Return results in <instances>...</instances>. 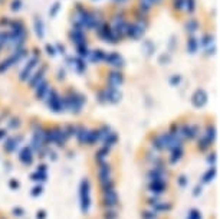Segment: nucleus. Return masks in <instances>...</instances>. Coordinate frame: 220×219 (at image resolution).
Here are the masks:
<instances>
[{
    "mask_svg": "<svg viewBox=\"0 0 220 219\" xmlns=\"http://www.w3.org/2000/svg\"><path fill=\"white\" fill-rule=\"evenodd\" d=\"M58 78H59V79H63V78H65V71H63V69H59V72H58Z\"/></svg>",
    "mask_w": 220,
    "mask_h": 219,
    "instance_id": "50",
    "label": "nucleus"
},
{
    "mask_svg": "<svg viewBox=\"0 0 220 219\" xmlns=\"http://www.w3.org/2000/svg\"><path fill=\"white\" fill-rule=\"evenodd\" d=\"M99 140H101V133H99V130H89L86 144L92 146V144H95L97 141H99Z\"/></svg>",
    "mask_w": 220,
    "mask_h": 219,
    "instance_id": "19",
    "label": "nucleus"
},
{
    "mask_svg": "<svg viewBox=\"0 0 220 219\" xmlns=\"http://www.w3.org/2000/svg\"><path fill=\"white\" fill-rule=\"evenodd\" d=\"M199 43H201V46H209L210 43H213V38H211L210 35H204L203 38H201V42H199Z\"/></svg>",
    "mask_w": 220,
    "mask_h": 219,
    "instance_id": "35",
    "label": "nucleus"
},
{
    "mask_svg": "<svg viewBox=\"0 0 220 219\" xmlns=\"http://www.w3.org/2000/svg\"><path fill=\"white\" fill-rule=\"evenodd\" d=\"M111 173H112V169H111V164L107 162L99 163L98 166V179L99 182H105L108 179H111Z\"/></svg>",
    "mask_w": 220,
    "mask_h": 219,
    "instance_id": "7",
    "label": "nucleus"
},
{
    "mask_svg": "<svg viewBox=\"0 0 220 219\" xmlns=\"http://www.w3.org/2000/svg\"><path fill=\"white\" fill-rule=\"evenodd\" d=\"M46 51H47V53H49V55H52V56H53V55L56 53L55 48H53V46H51V45H47V46H46Z\"/></svg>",
    "mask_w": 220,
    "mask_h": 219,
    "instance_id": "46",
    "label": "nucleus"
},
{
    "mask_svg": "<svg viewBox=\"0 0 220 219\" xmlns=\"http://www.w3.org/2000/svg\"><path fill=\"white\" fill-rule=\"evenodd\" d=\"M76 49H78V53H79V56H88V55H89V51H88V46H86V43L78 45V46H76Z\"/></svg>",
    "mask_w": 220,
    "mask_h": 219,
    "instance_id": "33",
    "label": "nucleus"
},
{
    "mask_svg": "<svg viewBox=\"0 0 220 219\" xmlns=\"http://www.w3.org/2000/svg\"><path fill=\"white\" fill-rule=\"evenodd\" d=\"M10 187H12V189H17V187H19V182L17 180H10Z\"/></svg>",
    "mask_w": 220,
    "mask_h": 219,
    "instance_id": "48",
    "label": "nucleus"
},
{
    "mask_svg": "<svg viewBox=\"0 0 220 219\" xmlns=\"http://www.w3.org/2000/svg\"><path fill=\"white\" fill-rule=\"evenodd\" d=\"M214 176H216V169L214 167H210V169L203 175V182H204V183H209V182H211L214 179Z\"/></svg>",
    "mask_w": 220,
    "mask_h": 219,
    "instance_id": "25",
    "label": "nucleus"
},
{
    "mask_svg": "<svg viewBox=\"0 0 220 219\" xmlns=\"http://www.w3.org/2000/svg\"><path fill=\"white\" fill-rule=\"evenodd\" d=\"M88 134H89V130L84 125H78V130H76V138L81 144H86V140H88Z\"/></svg>",
    "mask_w": 220,
    "mask_h": 219,
    "instance_id": "16",
    "label": "nucleus"
},
{
    "mask_svg": "<svg viewBox=\"0 0 220 219\" xmlns=\"http://www.w3.org/2000/svg\"><path fill=\"white\" fill-rule=\"evenodd\" d=\"M207 101V95L203 90H197L192 97V102L194 107H203Z\"/></svg>",
    "mask_w": 220,
    "mask_h": 219,
    "instance_id": "8",
    "label": "nucleus"
},
{
    "mask_svg": "<svg viewBox=\"0 0 220 219\" xmlns=\"http://www.w3.org/2000/svg\"><path fill=\"white\" fill-rule=\"evenodd\" d=\"M151 209L155 210L157 213H161V212H170L173 209V203L171 202H165V200H160L158 203H155L154 206H151Z\"/></svg>",
    "mask_w": 220,
    "mask_h": 219,
    "instance_id": "13",
    "label": "nucleus"
},
{
    "mask_svg": "<svg viewBox=\"0 0 220 219\" xmlns=\"http://www.w3.org/2000/svg\"><path fill=\"white\" fill-rule=\"evenodd\" d=\"M180 81H181V78H180V76H177V75H174V76H171V78H170V84H171V85H178V84H180Z\"/></svg>",
    "mask_w": 220,
    "mask_h": 219,
    "instance_id": "40",
    "label": "nucleus"
},
{
    "mask_svg": "<svg viewBox=\"0 0 220 219\" xmlns=\"http://www.w3.org/2000/svg\"><path fill=\"white\" fill-rule=\"evenodd\" d=\"M199 45H200V43L197 42L196 39L190 38V39H188V42H187V48H188V51H190L192 53H194L197 51V48H199Z\"/></svg>",
    "mask_w": 220,
    "mask_h": 219,
    "instance_id": "30",
    "label": "nucleus"
},
{
    "mask_svg": "<svg viewBox=\"0 0 220 219\" xmlns=\"http://www.w3.org/2000/svg\"><path fill=\"white\" fill-rule=\"evenodd\" d=\"M22 140H23V137H22V136H19L17 138L10 137V138H7V140H6V143H5V146H3V147H5V150L7 153H13L14 150L17 148V146H19V143L22 141Z\"/></svg>",
    "mask_w": 220,
    "mask_h": 219,
    "instance_id": "11",
    "label": "nucleus"
},
{
    "mask_svg": "<svg viewBox=\"0 0 220 219\" xmlns=\"http://www.w3.org/2000/svg\"><path fill=\"white\" fill-rule=\"evenodd\" d=\"M187 13H193L196 9V0H184V6H183Z\"/></svg>",
    "mask_w": 220,
    "mask_h": 219,
    "instance_id": "27",
    "label": "nucleus"
},
{
    "mask_svg": "<svg viewBox=\"0 0 220 219\" xmlns=\"http://www.w3.org/2000/svg\"><path fill=\"white\" fill-rule=\"evenodd\" d=\"M30 177H32L33 182H45L47 175L46 173H40V171H35V173H32V176Z\"/></svg>",
    "mask_w": 220,
    "mask_h": 219,
    "instance_id": "29",
    "label": "nucleus"
},
{
    "mask_svg": "<svg viewBox=\"0 0 220 219\" xmlns=\"http://www.w3.org/2000/svg\"><path fill=\"white\" fill-rule=\"evenodd\" d=\"M104 141V147H107V148H111L114 146V144H117V141H118V136L114 131H111V133L108 134L107 137L102 140Z\"/></svg>",
    "mask_w": 220,
    "mask_h": 219,
    "instance_id": "17",
    "label": "nucleus"
},
{
    "mask_svg": "<svg viewBox=\"0 0 220 219\" xmlns=\"http://www.w3.org/2000/svg\"><path fill=\"white\" fill-rule=\"evenodd\" d=\"M7 127H9L10 130H16L20 127V120L16 118V117H13V118H10L9 121H7Z\"/></svg>",
    "mask_w": 220,
    "mask_h": 219,
    "instance_id": "32",
    "label": "nucleus"
},
{
    "mask_svg": "<svg viewBox=\"0 0 220 219\" xmlns=\"http://www.w3.org/2000/svg\"><path fill=\"white\" fill-rule=\"evenodd\" d=\"M101 187H102V192L112 190V189H115V180L111 177V179H108L105 182H101Z\"/></svg>",
    "mask_w": 220,
    "mask_h": 219,
    "instance_id": "23",
    "label": "nucleus"
},
{
    "mask_svg": "<svg viewBox=\"0 0 220 219\" xmlns=\"http://www.w3.org/2000/svg\"><path fill=\"white\" fill-rule=\"evenodd\" d=\"M207 163L209 164H214L216 163V154L213 153V154H209V157H207Z\"/></svg>",
    "mask_w": 220,
    "mask_h": 219,
    "instance_id": "44",
    "label": "nucleus"
},
{
    "mask_svg": "<svg viewBox=\"0 0 220 219\" xmlns=\"http://www.w3.org/2000/svg\"><path fill=\"white\" fill-rule=\"evenodd\" d=\"M153 148H154L155 152H163V150H165L163 146V141H161V138H160V134H157V136H154V138H153Z\"/></svg>",
    "mask_w": 220,
    "mask_h": 219,
    "instance_id": "22",
    "label": "nucleus"
},
{
    "mask_svg": "<svg viewBox=\"0 0 220 219\" xmlns=\"http://www.w3.org/2000/svg\"><path fill=\"white\" fill-rule=\"evenodd\" d=\"M142 33H144V30L138 28L137 23H127V28H125V35L127 36L137 39V38H140Z\"/></svg>",
    "mask_w": 220,
    "mask_h": 219,
    "instance_id": "9",
    "label": "nucleus"
},
{
    "mask_svg": "<svg viewBox=\"0 0 220 219\" xmlns=\"http://www.w3.org/2000/svg\"><path fill=\"white\" fill-rule=\"evenodd\" d=\"M36 171H40V173H46L47 171V166L46 164H40V166H38V170Z\"/></svg>",
    "mask_w": 220,
    "mask_h": 219,
    "instance_id": "47",
    "label": "nucleus"
},
{
    "mask_svg": "<svg viewBox=\"0 0 220 219\" xmlns=\"http://www.w3.org/2000/svg\"><path fill=\"white\" fill-rule=\"evenodd\" d=\"M105 61H107L108 65H114V67H122L124 65V61H122V58L118 55V53L115 52H111L108 53V55H105V58H104Z\"/></svg>",
    "mask_w": 220,
    "mask_h": 219,
    "instance_id": "10",
    "label": "nucleus"
},
{
    "mask_svg": "<svg viewBox=\"0 0 220 219\" xmlns=\"http://www.w3.org/2000/svg\"><path fill=\"white\" fill-rule=\"evenodd\" d=\"M42 186H35L33 187V190H32V196H39L40 193H42Z\"/></svg>",
    "mask_w": 220,
    "mask_h": 219,
    "instance_id": "41",
    "label": "nucleus"
},
{
    "mask_svg": "<svg viewBox=\"0 0 220 219\" xmlns=\"http://www.w3.org/2000/svg\"><path fill=\"white\" fill-rule=\"evenodd\" d=\"M210 144H211L210 140H209L207 137H204V136L201 134L200 138H199V148H200L201 152H203V150H206V148L210 147Z\"/></svg>",
    "mask_w": 220,
    "mask_h": 219,
    "instance_id": "24",
    "label": "nucleus"
},
{
    "mask_svg": "<svg viewBox=\"0 0 220 219\" xmlns=\"http://www.w3.org/2000/svg\"><path fill=\"white\" fill-rule=\"evenodd\" d=\"M183 6H184V0H174V9H183Z\"/></svg>",
    "mask_w": 220,
    "mask_h": 219,
    "instance_id": "42",
    "label": "nucleus"
},
{
    "mask_svg": "<svg viewBox=\"0 0 220 219\" xmlns=\"http://www.w3.org/2000/svg\"><path fill=\"white\" fill-rule=\"evenodd\" d=\"M19 159H20V162L23 163V164H32V162H33V153H32V150H30V147L22 148Z\"/></svg>",
    "mask_w": 220,
    "mask_h": 219,
    "instance_id": "15",
    "label": "nucleus"
},
{
    "mask_svg": "<svg viewBox=\"0 0 220 219\" xmlns=\"http://www.w3.org/2000/svg\"><path fill=\"white\" fill-rule=\"evenodd\" d=\"M20 5H22V3H20V0H14L13 3H12V9H13V10H19L20 9Z\"/></svg>",
    "mask_w": 220,
    "mask_h": 219,
    "instance_id": "45",
    "label": "nucleus"
},
{
    "mask_svg": "<svg viewBox=\"0 0 220 219\" xmlns=\"http://www.w3.org/2000/svg\"><path fill=\"white\" fill-rule=\"evenodd\" d=\"M12 212H13L14 216H22V215H23V209H22V208H14Z\"/></svg>",
    "mask_w": 220,
    "mask_h": 219,
    "instance_id": "43",
    "label": "nucleus"
},
{
    "mask_svg": "<svg viewBox=\"0 0 220 219\" xmlns=\"http://www.w3.org/2000/svg\"><path fill=\"white\" fill-rule=\"evenodd\" d=\"M158 215L160 213H157L155 210L150 209V210H145V212H142V213H141V218H142V219H158Z\"/></svg>",
    "mask_w": 220,
    "mask_h": 219,
    "instance_id": "28",
    "label": "nucleus"
},
{
    "mask_svg": "<svg viewBox=\"0 0 220 219\" xmlns=\"http://www.w3.org/2000/svg\"><path fill=\"white\" fill-rule=\"evenodd\" d=\"M169 175V171L164 167H151L147 173L148 182H165V177Z\"/></svg>",
    "mask_w": 220,
    "mask_h": 219,
    "instance_id": "3",
    "label": "nucleus"
},
{
    "mask_svg": "<svg viewBox=\"0 0 220 219\" xmlns=\"http://www.w3.org/2000/svg\"><path fill=\"white\" fill-rule=\"evenodd\" d=\"M183 154H184V152H183V147H181V146H180V147H174V148H171L170 163H177L178 160H181Z\"/></svg>",
    "mask_w": 220,
    "mask_h": 219,
    "instance_id": "18",
    "label": "nucleus"
},
{
    "mask_svg": "<svg viewBox=\"0 0 220 219\" xmlns=\"http://www.w3.org/2000/svg\"><path fill=\"white\" fill-rule=\"evenodd\" d=\"M88 56H91V61L94 62H101L105 58V52L101 51V49H97V51H92V52H89Z\"/></svg>",
    "mask_w": 220,
    "mask_h": 219,
    "instance_id": "21",
    "label": "nucleus"
},
{
    "mask_svg": "<svg viewBox=\"0 0 220 219\" xmlns=\"http://www.w3.org/2000/svg\"><path fill=\"white\" fill-rule=\"evenodd\" d=\"M203 136H204V137H207L210 141H213V140H214V137H216V127H214V125H211V124H210V125H207L206 133L203 134Z\"/></svg>",
    "mask_w": 220,
    "mask_h": 219,
    "instance_id": "26",
    "label": "nucleus"
},
{
    "mask_svg": "<svg viewBox=\"0 0 220 219\" xmlns=\"http://www.w3.org/2000/svg\"><path fill=\"white\" fill-rule=\"evenodd\" d=\"M102 205L108 209H114L119 205V198H118V193L115 189L102 192Z\"/></svg>",
    "mask_w": 220,
    "mask_h": 219,
    "instance_id": "1",
    "label": "nucleus"
},
{
    "mask_svg": "<svg viewBox=\"0 0 220 219\" xmlns=\"http://www.w3.org/2000/svg\"><path fill=\"white\" fill-rule=\"evenodd\" d=\"M197 28H199V22L196 19H188V22L186 23V29L188 32H194Z\"/></svg>",
    "mask_w": 220,
    "mask_h": 219,
    "instance_id": "31",
    "label": "nucleus"
},
{
    "mask_svg": "<svg viewBox=\"0 0 220 219\" xmlns=\"http://www.w3.org/2000/svg\"><path fill=\"white\" fill-rule=\"evenodd\" d=\"M165 189H167V183L165 182H148L150 195L161 196L163 193H165Z\"/></svg>",
    "mask_w": 220,
    "mask_h": 219,
    "instance_id": "6",
    "label": "nucleus"
},
{
    "mask_svg": "<svg viewBox=\"0 0 220 219\" xmlns=\"http://www.w3.org/2000/svg\"><path fill=\"white\" fill-rule=\"evenodd\" d=\"M35 26H36V32H38V35L42 38L43 36V26H42V22L39 19H36L35 20Z\"/></svg>",
    "mask_w": 220,
    "mask_h": 219,
    "instance_id": "36",
    "label": "nucleus"
},
{
    "mask_svg": "<svg viewBox=\"0 0 220 219\" xmlns=\"http://www.w3.org/2000/svg\"><path fill=\"white\" fill-rule=\"evenodd\" d=\"M108 154H109V148L101 147L98 152L95 153V160H97V162H98V164H99V163H102V162H105V160H107Z\"/></svg>",
    "mask_w": 220,
    "mask_h": 219,
    "instance_id": "20",
    "label": "nucleus"
},
{
    "mask_svg": "<svg viewBox=\"0 0 220 219\" xmlns=\"http://www.w3.org/2000/svg\"><path fill=\"white\" fill-rule=\"evenodd\" d=\"M200 190H201V187H196V189H194V195H199Z\"/></svg>",
    "mask_w": 220,
    "mask_h": 219,
    "instance_id": "53",
    "label": "nucleus"
},
{
    "mask_svg": "<svg viewBox=\"0 0 220 219\" xmlns=\"http://www.w3.org/2000/svg\"><path fill=\"white\" fill-rule=\"evenodd\" d=\"M46 218V213H45V210H40L38 212V219H45Z\"/></svg>",
    "mask_w": 220,
    "mask_h": 219,
    "instance_id": "49",
    "label": "nucleus"
},
{
    "mask_svg": "<svg viewBox=\"0 0 220 219\" xmlns=\"http://www.w3.org/2000/svg\"><path fill=\"white\" fill-rule=\"evenodd\" d=\"M181 133H183V136H184V138H196V137H199V134H200V127H199L197 124H192V123L183 124Z\"/></svg>",
    "mask_w": 220,
    "mask_h": 219,
    "instance_id": "5",
    "label": "nucleus"
},
{
    "mask_svg": "<svg viewBox=\"0 0 220 219\" xmlns=\"http://www.w3.org/2000/svg\"><path fill=\"white\" fill-rule=\"evenodd\" d=\"M108 84L111 88H118L122 84V74L121 72H111L108 75Z\"/></svg>",
    "mask_w": 220,
    "mask_h": 219,
    "instance_id": "12",
    "label": "nucleus"
},
{
    "mask_svg": "<svg viewBox=\"0 0 220 219\" xmlns=\"http://www.w3.org/2000/svg\"><path fill=\"white\" fill-rule=\"evenodd\" d=\"M187 183H188V179L186 176H180L177 179V185L180 186V187H186V186H187Z\"/></svg>",
    "mask_w": 220,
    "mask_h": 219,
    "instance_id": "39",
    "label": "nucleus"
},
{
    "mask_svg": "<svg viewBox=\"0 0 220 219\" xmlns=\"http://www.w3.org/2000/svg\"><path fill=\"white\" fill-rule=\"evenodd\" d=\"M187 219H201V215H200V212H199V210L193 209V210H190V213H188Z\"/></svg>",
    "mask_w": 220,
    "mask_h": 219,
    "instance_id": "38",
    "label": "nucleus"
},
{
    "mask_svg": "<svg viewBox=\"0 0 220 219\" xmlns=\"http://www.w3.org/2000/svg\"><path fill=\"white\" fill-rule=\"evenodd\" d=\"M49 90H51L49 82L43 81L40 85H38L35 88V91H36V98H38V100H45V97H46V94L49 92Z\"/></svg>",
    "mask_w": 220,
    "mask_h": 219,
    "instance_id": "14",
    "label": "nucleus"
},
{
    "mask_svg": "<svg viewBox=\"0 0 220 219\" xmlns=\"http://www.w3.org/2000/svg\"><path fill=\"white\" fill-rule=\"evenodd\" d=\"M47 71V65H42L40 67V69H39L36 74L33 76H30L28 81H29V86L32 88V90H35L38 85H40L43 81H45V74H46Z\"/></svg>",
    "mask_w": 220,
    "mask_h": 219,
    "instance_id": "4",
    "label": "nucleus"
},
{
    "mask_svg": "<svg viewBox=\"0 0 220 219\" xmlns=\"http://www.w3.org/2000/svg\"><path fill=\"white\" fill-rule=\"evenodd\" d=\"M58 9H59V5H58V3H56V5L53 6V9H52L51 14H55V13H56V12H58Z\"/></svg>",
    "mask_w": 220,
    "mask_h": 219,
    "instance_id": "52",
    "label": "nucleus"
},
{
    "mask_svg": "<svg viewBox=\"0 0 220 219\" xmlns=\"http://www.w3.org/2000/svg\"><path fill=\"white\" fill-rule=\"evenodd\" d=\"M118 212L117 210H114V209H108L105 213H104V218L105 219H118Z\"/></svg>",
    "mask_w": 220,
    "mask_h": 219,
    "instance_id": "34",
    "label": "nucleus"
},
{
    "mask_svg": "<svg viewBox=\"0 0 220 219\" xmlns=\"http://www.w3.org/2000/svg\"><path fill=\"white\" fill-rule=\"evenodd\" d=\"M10 67H12V65H10L9 59H6V61H3V62H0V74H2V72H6Z\"/></svg>",
    "mask_w": 220,
    "mask_h": 219,
    "instance_id": "37",
    "label": "nucleus"
},
{
    "mask_svg": "<svg viewBox=\"0 0 220 219\" xmlns=\"http://www.w3.org/2000/svg\"><path fill=\"white\" fill-rule=\"evenodd\" d=\"M38 62H39V56H32L30 59H29L28 63L25 65V68L20 71V74H19L20 81H28L29 78L32 76V72H33V69L36 68Z\"/></svg>",
    "mask_w": 220,
    "mask_h": 219,
    "instance_id": "2",
    "label": "nucleus"
},
{
    "mask_svg": "<svg viewBox=\"0 0 220 219\" xmlns=\"http://www.w3.org/2000/svg\"><path fill=\"white\" fill-rule=\"evenodd\" d=\"M6 136H7V131H6V130H0V140L5 138Z\"/></svg>",
    "mask_w": 220,
    "mask_h": 219,
    "instance_id": "51",
    "label": "nucleus"
}]
</instances>
